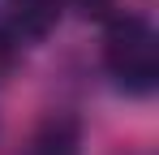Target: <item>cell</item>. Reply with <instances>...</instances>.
<instances>
[{
  "instance_id": "cell-1",
  "label": "cell",
  "mask_w": 159,
  "mask_h": 155,
  "mask_svg": "<svg viewBox=\"0 0 159 155\" xmlns=\"http://www.w3.org/2000/svg\"><path fill=\"white\" fill-rule=\"evenodd\" d=\"M103 69L107 78L129 91L151 95L159 86V35L146 17H112L103 35Z\"/></svg>"
},
{
  "instance_id": "cell-2",
  "label": "cell",
  "mask_w": 159,
  "mask_h": 155,
  "mask_svg": "<svg viewBox=\"0 0 159 155\" xmlns=\"http://www.w3.org/2000/svg\"><path fill=\"white\" fill-rule=\"evenodd\" d=\"M65 13L60 0H0V22L17 35V43H39L48 39Z\"/></svg>"
},
{
  "instance_id": "cell-3",
  "label": "cell",
  "mask_w": 159,
  "mask_h": 155,
  "mask_svg": "<svg viewBox=\"0 0 159 155\" xmlns=\"http://www.w3.org/2000/svg\"><path fill=\"white\" fill-rule=\"evenodd\" d=\"M78 121H69V116H52L48 125L34 134V142H30V155H78Z\"/></svg>"
},
{
  "instance_id": "cell-4",
  "label": "cell",
  "mask_w": 159,
  "mask_h": 155,
  "mask_svg": "<svg viewBox=\"0 0 159 155\" xmlns=\"http://www.w3.org/2000/svg\"><path fill=\"white\" fill-rule=\"evenodd\" d=\"M17 60H22V43H17V35H13L9 26L0 22V86H4L9 73L17 69Z\"/></svg>"
},
{
  "instance_id": "cell-5",
  "label": "cell",
  "mask_w": 159,
  "mask_h": 155,
  "mask_svg": "<svg viewBox=\"0 0 159 155\" xmlns=\"http://www.w3.org/2000/svg\"><path fill=\"white\" fill-rule=\"evenodd\" d=\"M65 9H78L86 17H107V9H112V0H60Z\"/></svg>"
}]
</instances>
